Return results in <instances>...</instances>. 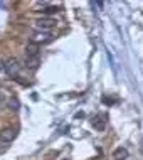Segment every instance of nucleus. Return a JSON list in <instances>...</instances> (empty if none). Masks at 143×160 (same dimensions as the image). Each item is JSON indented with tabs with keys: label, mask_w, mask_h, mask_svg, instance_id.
<instances>
[{
	"label": "nucleus",
	"mask_w": 143,
	"mask_h": 160,
	"mask_svg": "<svg viewBox=\"0 0 143 160\" xmlns=\"http://www.w3.org/2000/svg\"><path fill=\"white\" fill-rule=\"evenodd\" d=\"M17 71H19V61H17L15 58L7 59V61H5V72H7V74L12 76V78H15Z\"/></svg>",
	"instance_id": "2"
},
{
	"label": "nucleus",
	"mask_w": 143,
	"mask_h": 160,
	"mask_svg": "<svg viewBox=\"0 0 143 160\" xmlns=\"http://www.w3.org/2000/svg\"><path fill=\"white\" fill-rule=\"evenodd\" d=\"M25 68L27 69H37L39 68V58H25Z\"/></svg>",
	"instance_id": "8"
},
{
	"label": "nucleus",
	"mask_w": 143,
	"mask_h": 160,
	"mask_svg": "<svg viewBox=\"0 0 143 160\" xmlns=\"http://www.w3.org/2000/svg\"><path fill=\"white\" fill-rule=\"evenodd\" d=\"M61 160H69V158H61Z\"/></svg>",
	"instance_id": "14"
},
{
	"label": "nucleus",
	"mask_w": 143,
	"mask_h": 160,
	"mask_svg": "<svg viewBox=\"0 0 143 160\" xmlns=\"http://www.w3.org/2000/svg\"><path fill=\"white\" fill-rule=\"evenodd\" d=\"M25 54H27V58H39V46L34 44V42L27 44V47H25Z\"/></svg>",
	"instance_id": "6"
},
{
	"label": "nucleus",
	"mask_w": 143,
	"mask_h": 160,
	"mask_svg": "<svg viewBox=\"0 0 143 160\" xmlns=\"http://www.w3.org/2000/svg\"><path fill=\"white\" fill-rule=\"evenodd\" d=\"M103 101H105V103H110V105H111V103H115V101H116V99H115V98H108V96H103Z\"/></svg>",
	"instance_id": "11"
},
{
	"label": "nucleus",
	"mask_w": 143,
	"mask_h": 160,
	"mask_svg": "<svg viewBox=\"0 0 143 160\" xmlns=\"http://www.w3.org/2000/svg\"><path fill=\"white\" fill-rule=\"evenodd\" d=\"M59 8L57 7H52V5H49V7H44L42 10H39V12H44V14H56Z\"/></svg>",
	"instance_id": "10"
},
{
	"label": "nucleus",
	"mask_w": 143,
	"mask_h": 160,
	"mask_svg": "<svg viewBox=\"0 0 143 160\" xmlns=\"http://www.w3.org/2000/svg\"><path fill=\"white\" fill-rule=\"evenodd\" d=\"M113 158L115 160H126L128 158V150L123 148V147H118L113 152Z\"/></svg>",
	"instance_id": "7"
},
{
	"label": "nucleus",
	"mask_w": 143,
	"mask_h": 160,
	"mask_svg": "<svg viewBox=\"0 0 143 160\" xmlns=\"http://www.w3.org/2000/svg\"><path fill=\"white\" fill-rule=\"evenodd\" d=\"M52 41V36H51L49 32H42V31H39V32H36L32 36V42L34 44H46V42H51Z\"/></svg>",
	"instance_id": "3"
},
{
	"label": "nucleus",
	"mask_w": 143,
	"mask_h": 160,
	"mask_svg": "<svg viewBox=\"0 0 143 160\" xmlns=\"http://www.w3.org/2000/svg\"><path fill=\"white\" fill-rule=\"evenodd\" d=\"M76 118H77V120H81V118H84V111H79V113H77V115H76Z\"/></svg>",
	"instance_id": "13"
},
{
	"label": "nucleus",
	"mask_w": 143,
	"mask_h": 160,
	"mask_svg": "<svg viewBox=\"0 0 143 160\" xmlns=\"http://www.w3.org/2000/svg\"><path fill=\"white\" fill-rule=\"evenodd\" d=\"M56 20L54 19H47V17H42V19H39L36 20V27L39 29V31H42V32H46V31H49V29H52L56 27Z\"/></svg>",
	"instance_id": "1"
},
{
	"label": "nucleus",
	"mask_w": 143,
	"mask_h": 160,
	"mask_svg": "<svg viewBox=\"0 0 143 160\" xmlns=\"http://www.w3.org/2000/svg\"><path fill=\"white\" fill-rule=\"evenodd\" d=\"M8 108H10L12 111H17V110H19V108H20V103H19V99L12 96L10 99H8Z\"/></svg>",
	"instance_id": "9"
},
{
	"label": "nucleus",
	"mask_w": 143,
	"mask_h": 160,
	"mask_svg": "<svg viewBox=\"0 0 143 160\" xmlns=\"http://www.w3.org/2000/svg\"><path fill=\"white\" fill-rule=\"evenodd\" d=\"M5 71V61H0V72Z\"/></svg>",
	"instance_id": "12"
},
{
	"label": "nucleus",
	"mask_w": 143,
	"mask_h": 160,
	"mask_svg": "<svg viewBox=\"0 0 143 160\" xmlns=\"http://www.w3.org/2000/svg\"><path fill=\"white\" fill-rule=\"evenodd\" d=\"M93 127L98 130V132H103L106 128V115H98L96 118L93 120Z\"/></svg>",
	"instance_id": "5"
},
{
	"label": "nucleus",
	"mask_w": 143,
	"mask_h": 160,
	"mask_svg": "<svg viewBox=\"0 0 143 160\" xmlns=\"http://www.w3.org/2000/svg\"><path fill=\"white\" fill-rule=\"evenodd\" d=\"M15 137H17V132L14 128H3L0 132V140L2 142H12L15 140Z\"/></svg>",
	"instance_id": "4"
}]
</instances>
